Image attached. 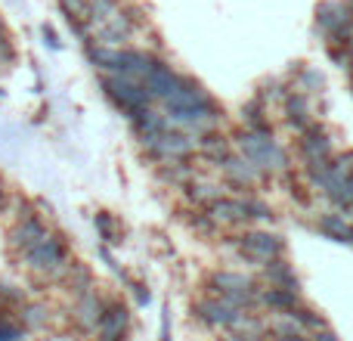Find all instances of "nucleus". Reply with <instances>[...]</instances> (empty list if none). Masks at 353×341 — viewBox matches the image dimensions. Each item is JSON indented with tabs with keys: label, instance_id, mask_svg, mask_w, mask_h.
<instances>
[{
	"label": "nucleus",
	"instance_id": "nucleus-1",
	"mask_svg": "<svg viewBox=\"0 0 353 341\" xmlns=\"http://www.w3.org/2000/svg\"><path fill=\"white\" fill-rule=\"evenodd\" d=\"M19 264H22L37 282H62L68 264H72L68 236L62 230H50V236L43 239L41 245H34L28 255L19 257Z\"/></svg>",
	"mask_w": 353,
	"mask_h": 341
},
{
	"label": "nucleus",
	"instance_id": "nucleus-2",
	"mask_svg": "<svg viewBox=\"0 0 353 341\" xmlns=\"http://www.w3.org/2000/svg\"><path fill=\"white\" fill-rule=\"evenodd\" d=\"M232 146L239 149V155L251 162L261 174H288V153L273 140V134H254V130H239L232 137Z\"/></svg>",
	"mask_w": 353,
	"mask_h": 341
},
{
	"label": "nucleus",
	"instance_id": "nucleus-3",
	"mask_svg": "<svg viewBox=\"0 0 353 341\" xmlns=\"http://www.w3.org/2000/svg\"><path fill=\"white\" fill-rule=\"evenodd\" d=\"M146 159H152L155 165H165V162H189L195 153H199V137L186 134L180 128H168L165 134L149 137V140H140Z\"/></svg>",
	"mask_w": 353,
	"mask_h": 341
},
{
	"label": "nucleus",
	"instance_id": "nucleus-4",
	"mask_svg": "<svg viewBox=\"0 0 353 341\" xmlns=\"http://www.w3.org/2000/svg\"><path fill=\"white\" fill-rule=\"evenodd\" d=\"M99 84H103L105 97L112 99V106H115L118 112H124L128 118L140 115L143 109H149V106L155 103V99L149 97V90L143 87V81L124 78V75H103Z\"/></svg>",
	"mask_w": 353,
	"mask_h": 341
},
{
	"label": "nucleus",
	"instance_id": "nucleus-5",
	"mask_svg": "<svg viewBox=\"0 0 353 341\" xmlns=\"http://www.w3.org/2000/svg\"><path fill=\"white\" fill-rule=\"evenodd\" d=\"M236 251L254 267H267L285 255V239L270 230H245L236 236Z\"/></svg>",
	"mask_w": 353,
	"mask_h": 341
},
{
	"label": "nucleus",
	"instance_id": "nucleus-6",
	"mask_svg": "<svg viewBox=\"0 0 353 341\" xmlns=\"http://www.w3.org/2000/svg\"><path fill=\"white\" fill-rule=\"evenodd\" d=\"M316 28L325 35L329 47H344L353 43V16L347 3H335V0H323L316 6Z\"/></svg>",
	"mask_w": 353,
	"mask_h": 341
},
{
	"label": "nucleus",
	"instance_id": "nucleus-7",
	"mask_svg": "<svg viewBox=\"0 0 353 341\" xmlns=\"http://www.w3.org/2000/svg\"><path fill=\"white\" fill-rule=\"evenodd\" d=\"M192 313L201 326H208V329H226V332L236 329V323L245 317V311L226 304V301L217 298V295H205V298H199L192 304Z\"/></svg>",
	"mask_w": 353,
	"mask_h": 341
},
{
	"label": "nucleus",
	"instance_id": "nucleus-8",
	"mask_svg": "<svg viewBox=\"0 0 353 341\" xmlns=\"http://www.w3.org/2000/svg\"><path fill=\"white\" fill-rule=\"evenodd\" d=\"M134 313L121 298H105L103 320L97 326V341H128Z\"/></svg>",
	"mask_w": 353,
	"mask_h": 341
},
{
	"label": "nucleus",
	"instance_id": "nucleus-9",
	"mask_svg": "<svg viewBox=\"0 0 353 341\" xmlns=\"http://www.w3.org/2000/svg\"><path fill=\"white\" fill-rule=\"evenodd\" d=\"M47 236H50V226L43 224V217H22L6 233V249H10V255L22 257V255H28L34 245H41Z\"/></svg>",
	"mask_w": 353,
	"mask_h": 341
},
{
	"label": "nucleus",
	"instance_id": "nucleus-10",
	"mask_svg": "<svg viewBox=\"0 0 353 341\" xmlns=\"http://www.w3.org/2000/svg\"><path fill=\"white\" fill-rule=\"evenodd\" d=\"M208 295H217V298H236V295H257V282L248 273H236V270H214L205 280Z\"/></svg>",
	"mask_w": 353,
	"mask_h": 341
},
{
	"label": "nucleus",
	"instance_id": "nucleus-11",
	"mask_svg": "<svg viewBox=\"0 0 353 341\" xmlns=\"http://www.w3.org/2000/svg\"><path fill=\"white\" fill-rule=\"evenodd\" d=\"M298 153L304 165H316V162H332L335 159V143L325 134L323 124H310L304 134H298Z\"/></svg>",
	"mask_w": 353,
	"mask_h": 341
},
{
	"label": "nucleus",
	"instance_id": "nucleus-12",
	"mask_svg": "<svg viewBox=\"0 0 353 341\" xmlns=\"http://www.w3.org/2000/svg\"><path fill=\"white\" fill-rule=\"evenodd\" d=\"M103 311H105V298L97 292V289L81 295V298H74V304H72L74 329H78L81 335H97V326H99V320H103Z\"/></svg>",
	"mask_w": 353,
	"mask_h": 341
},
{
	"label": "nucleus",
	"instance_id": "nucleus-13",
	"mask_svg": "<svg viewBox=\"0 0 353 341\" xmlns=\"http://www.w3.org/2000/svg\"><path fill=\"white\" fill-rule=\"evenodd\" d=\"M180 84H183V75L174 72V68L168 66V62H161V59L155 62L152 72L143 78V87L149 90V97H152L155 103H161V106H165L168 99H171L174 93L180 90Z\"/></svg>",
	"mask_w": 353,
	"mask_h": 341
},
{
	"label": "nucleus",
	"instance_id": "nucleus-14",
	"mask_svg": "<svg viewBox=\"0 0 353 341\" xmlns=\"http://www.w3.org/2000/svg\"><path fill=\"white\" fill-rule=\"evenodd\" d=\"M220 174H223V180L236 189H254L261 180H267V174H261L245 155H236V153L220 165Z\"/></svg>",
	"mask_w": 353,
	"mask_h": 341
},
{
	"label": "nucleus",
	"instance_id": "nucleus-15",
	"mask_svg": "<svg viewBox=\"0 0 353 341\" xmlns=\"http://www.w3.org/2000/svg\"><path fill=\"white\" fill-rule=\"evenodd\" d=\"M137 25H140L137 10H124L121 16L112 19L109 25H103V28L93 31V37H97V43H103V47H121L124 41H130V35L137 31Z\"/></svg>",
	"mask_w": 353,
	"mask_h": 341
},
{
	"label": "nucleus",
	"instance_id": "nucleus-16",
	"mask_svg": "<svg viewBox=\"0 0 353 341\" xmlns=\"http://www.w3.org/2000/svg\"><path fill=\"white\" fill-rule=\"evenodd\" d=\"M214 106L217 103H214L211 93H208L195 78H186V75H183L180 90L168 99L165 109H214Z\"/></svg>",
	"mask_w": 353,
	"mask_h": 341
},
{
	"label": "nucleus",
	"instance_id": "nucleus-17",
	"mask_svg": "<svg viewBox=\"0 0 353 341\" xmlns=\"http://www.w3.org/2000/svg\"><path fill=\"white\" fill-rule=\"evenodd\" d=\"M282 112H285V124L294 128L298 134H304L313 121V106H310V97L304 90H288L285 99H282Z\"/></svg>",
	"mask_w": 353,
	"mask_h": 341
},
{
	"label": "nucleus",
	"instance_id": "nucleus-18",
	"mask_svg": "<svg viewBox=\"0 0 353 341\" xmlns=\"http://www.w3.org/2000/svg\"><path fill=\"white\" fill-rule=\"evenodd\" d=\"M208 214L214 217V224H217V226H245V224H248V214H245L242 195H239V199L223 195V199H217L211 208H208Z\"/></svg>",
	"mask_w": 353,
	"mask_h": 341
},
{
	"label": "nucleus",
	"instance_id": "nucleus-19",
	"mask_svg": "<svg viewBox=\"0 0 353 341\" xmlns=\"http://www.w3.org/2000/svg\"><path fill=\"white\" fill-rule=\"evenodd\" d=\"M183 193H186V202H189V205H192V208H201V211H208L214 202L226 195V193H223V183L205 180V177H195V180L189 183Z\"/></svg>",
	"mask_w": 353,
	"mask_h": 341
},
{
	"label": "nucleus",
	"instance_id": "nucleus-20",
	"mask_svg": "<svg viewBox=\"0 0 353 341\" xmlns=\"http://www.w3.org/2000/svg\"><path fill=\"white\" fill-rule=\"evenodd\" d=\"M16 320L31 335V332H43L50 323H53V311H50L47 301H25V304L16 311Z\"/></svg>",
	"mask_w": 353,
	"mask_h": 341
},
{
	"label": "nucleus",
	"instance_id": "nucleus-21",
	"mask_svg": "<svg viewBox=\"0 0 353 341\" xmlns=\"http://www.w3.org/2000/svg\"><path fill=\"white\" fill-rule=\"evenodd\" d=\"M130 128H134L137 140H149V137L165 134V130L171 128V121H168L165 112H159L155 106H149V109H143L140 115L130 118Z\"/></svg>",
	"mask_w": 353,
	"mask_h": 341
},
{
	"label": "nucleus",
	"instance_id": "nucleus-22",
	"mask_svg": "<svg viewBox=\"0 0 353 341\" xmlns=\"http://www.w3.org/2000/svg\"><path fill=\"white\" fill-rule=\"evenodd\" d=\"M199 155H201V159H208L211 165L220 168L232 155V137L217 134V130H211V134H201L199 137Z\"/></svg>",
	"mask_w": 353,
	"mask_h": 341
},
{
	"label": "nucleus",
	"instance_id": "nucleus-23",
	"mask_svg": "<svg viewBox=\"0 0 353 341\" xmlns=\"http://www.w3.org/2000/svg\"><path fill=\"white\" fill-rule=\"evenodd\" d=\"M59 286L65 289V292L72 295V298H81V295L93 292V289H97V282H93V273H90V267H87V264L72 261V264H68V270H65V276H62Z\"/></svg>",
	"mask_w": 353,
	"mask_h": 341
},
{
	"label": "nucleus",
	"instance_id": "nucleus-24",
	"mask_svg": "<svg viewBox=\"0 0 353 341\" xmlns=\"http://www.w3.org/2000/svg\"><path fill=\"white\" fill-rule=\"evenodd\" d=\"M59 10L78 37H87L93 31L90 28V0H59Z\"/></svg>",
	"mask_w": 353,
	"mask_h": 341
},
{
	"label": "nucleus",
	"instance_id": "nucleus-25",
	"mask_svg": "<svg viewBox=\"0 0 353 341\" xmlns=\"http://www.w3.org/2000/svg\"><path fill=\"white\" fill-rule=\"evenodd\" d=\"M261 273H263V280H267V286L270 289H288V292H301V280H298V273L292 270V264L288 261H273V264H267V267H261Z\"/></svg>",
	"mask_w": 353,
	"mask_h": 341
},
{
	"label": "nucleus",
	"instance_id": "nucleus-26",
	"mask_svg": "<svg viewBox=\"0 0 353 341\" xmlns=\"http://www.w3.org/2000/svg\"><path fill=\"white\" fill-rule=\"evenodd\" d=\"M304 304L301 301V292H288V289H261V307L273 313H292Z\"/></svg>",
	"mask_w": 353,
	"mask_h": 341
},
{
	"label": "nucleus",
	"instance_id": "nucleus-27",
	"mask_svg": "<svg viewBox=\"0 0 353 341\" xmlns=\"http://www.w3.org/2000/svg\"><path fill=\"white\" fill-rule=\"evenodd\" d=\"M155 177H159L161 183H168V186H176V189H186L189 183L199 177V170H195L189 162H165V165L155 168Z\"/></svg>",
	"mask_w": 353,
	"mask_h": 341
},
{
	"label": "nucleus",
	"instance_id": "nucleus-28",
	"mask_svg": "<svg viewBox=\"0 0 353 341\" xmlns=\"http://www.w3.org/2000/svg\"><path fill=\"white\" fill-rule=\"evenodd\" d=\"M242 124H245V130H254V134H273V124H270L267 106H263L261 97L248 99L242 106Z\"/></svg>",
	"mask_w": 353,
	"mask_h": 341
},
{
	"label": "nucleus",
	"instance_id": "nucleus-29",
	"mask_svg": "<svg viewBox=\"0 0 353 341\" xmlns=\"http://www.w3.org/2000/svg\"><path fill=\"white\" fill-rule=\"evenodd\" d=\"M316 230L323 233L325 239H332V242H344L347 245L350 242V230H353V224L350 220H344L341 214H319V220H316Z\"/></svg>",
	"mask_w": 353,
	"mask_h": 341
},
{
	"label": "nucleus",
	"instance_id": "nucleus-30",
	"mask_svg": "<svg viewBox=\"0 0 353 341\" xmlns=\"http://www.w3.org/2000/svg\"><path fill=\"white\" fill-rule=\"evenodd\" d=\"M93 226H97V236L103 239V245H121V224H118V217L112 211H97L93 214Z\"/></svg>",
	"mask_w": 353,
	"mask_h": 341
},
{
	"label": "nucleus",
	"instance_id": "nucleus-31",
	"mask_svg": "<svg viewBox=\"0 0 353 341\" xmlns=\"http://www.w3.org/2000/svg\"><path fill=\"white\" fill-rule=\"evenodd\" d=\"M124 12L121 0H90V28H103L112 19H118Z\"/></svg>",
	"mask_w": 353,
	"mask_h": 341
},
{
	"label": "nucleus",
	"instance_id": "nucleus-32",
	"mask_svg": "<svg viewBox=\"0 0 353 341\" xmlns=\"http://www.w3.org/2000/svg\"><path fill=\"white\" fill-rule=\"evenodd\" d=\"M0 341H28V332L22 329V323L10 307H3V313H0Z\"/></svg>",
	"mask_w": 353,
	"mask_h": 341
},
{
	"label": "nucleus",
	"instance_id": "nucleus-33",
	"mask_svg": "<svg viewBox=\"0 0 353 341\" xmlns=\"http://www.w3.org/2000/svg\"><path fill=\"white\" fill-rule=\"evenodd\" d=\"M0 301H3V307H10V311H19V307L28 301V295H25V289L16 286V282L0 280Z\"/></svg>",
	"mask_w": 353,
	"mask_h": 341
},
{
	"label": "nucleus",
	"instance_id": "nucleus-34",
	"mask_svg": "<svg viewBox=\"0 0 353 341\" xmlns=\"http://www.w3.org/2000/svg\"><path fill=\"white\" fill-rule=\"evenodd\" d=\"M242 205H245V214H248V224L273 220V208H270L263 199H257V195H242Z\"/></svg>",
	"mask_w": 353,
	"mask_h": 341
},
{
	"label": "nucleus",
	"instance_id": "nucleus-35",
	"mask_svg": "<svg viewBox=\"0 0 353 341\" xmlns=\"http://www.w3.org/2000/svg\"><path fill=\"white\" fill-rule=\"evenodd\" d=\"M292 317L301 323V329L307 332V335H313V332H319V329H325V320L319 317L313 307H307V304H301L298 311H292Z\"/></svg>",
	"mask_w": 353,
	"mask_h": 341
},
{
	"label": "nucleus",
	"instance_id": "nucleus-36",
	"mask_svg": "<svg viewBox=\"0 0 353 341\" xmlns=\"http://www.w3.org/2000/svg\"><path fill=\"white\" fill-rule=\"evenodd\" d=\"M298 90H304L307 97H310V93H323L325 90V75L323 72H316V68H301V75H298Z\"/></svg>",
	"mask_w": 353,
	"mask_h": 341
},
{
	"label": "nucleus",
	"instance_id": "nucleus-37",
	"mask_svg": "<svg viewBox=\"0 0 353 341\" xmlns=\"http://www.w3.org/2000/svg\"><path fill=\"white\" fill-rule=\"evenodd\" d=\"M189 226H192V230H199L201 236H214V233L220 230L208 211H192V217H189Z\"/></svg>",
	"mask_w": 353,
	"mask_h": 341
},
{
	"label": "nucleus",
	"instance_id": "nucleus-38",
	"mask_svg": "<svg viewBox=\"0 0 353 341\" xmlns=\"http://www.w3.org/2000/svg\"><path fill=\"white\" fill-rule=\"evenodd\" d=\"M10 62H16V47L10 41V31H6L3 19H0V66H10Z\"/></svg>",
	"mask_w": 353,
	"mask_h": 341
},
{
	"label": "nucleus",
	"instance_id": "nucleus-39",
	"mask_svg": "<svg viewBox=\"0 0 353 341\" xmlns=\"http://www.w3.org/2000/svg\"><path fill=\"white\" fill-rule=\"evenodd\" d=\"M124 282H130V280H124ZM130 292H134L137 304H149V301H152V295H149V286H146V282H130Z\"/></svg>",
	"mask_w": 353,
	"mask_h": 341
},
{
	"label": "nucleus",
	"instance_id": "nucleus-40",
	"mask_svg": "<svg viewBox=\"0 0 353 341\" xmlns=\"http://www.w3.org/2000/svg\"><path fill=\"white\" fill-rule=\"evenodd\" d=\"M159 341H171V307H161V332H159Z\"/></svg>",
	"mask_w": 353,
	"mask_h": 341
},
{
	"label": "nucleus",
	"instance_id": "nucleus-41",
	"mask_svg": "<svg viewBox=\"0 0 353 341\" xmlns=\"http://www.w3.org/2000/svg\"><path fill=\"white\" fill-rule=\"evenodd\" d=\"M41 37H43V43H47L50 50H62V41H59V35H56L50 25H43L41 28Z\"/></svg>",
	"mask_w": 353,
	"mask_h": 341
},
{
	"label": "nucleus",
	"instance_id": "nucleus-42",
	"mask_svg": "<svg viewBox=\"0 0 353 341\" xmlns=\"http://www.w3.org/2000/svg\"><path fill=\"white\" fill-rule=\"evenodd\" d=\"M313 341H341L335 335V332L329 329V326H325V329H319V332H313Z\"/></svg>",
	"mask_w": 353,
	"mask_h": 341
},
{
	"label": "nucleus",
	"instance_id": "nucleus-43",
	"mask_svg": "<svg viewBox=\"0 0 353 341\" xmlns=\"http://www.w3.org/2000/svg\"><path fill=\"white\" fill-rule=\"evenodd\" d=\"M6 195H10V189H6V180L0 177V211H3V205H6Z\"/></svg>",
	"mask_w": 353,
	"mask_h": 341
},
{
	"label": "nucleus",
	"instance_id": "nucleus-44",
	"mask_svg": "<svg viewBox=\"0 0 353 341\" xmlns=\"http://www.w3.org/2000/svg\"><path fill=\"white\" fill-rule=\"evenodd\" d=\"M347 10H350V16H353V0H347Z\"/></svg>",
	"mask_w": 353,
	"mask_h": 341
},
{
	"label": "nucleus",
	"instance_id": "nucleus-45",
	"mask_svg": "<svg viewBox=\"0 0 353 341\" xmlns=\"http://www.w3.org/2000/svg\"><path fill=\"white\" fill-rule=\"evenodd\" d=\"M350 66H353V43H350Z\"/></svg>",
	"mask_w": 353,
	"mask_h": 341
},
{
	"label": "nucleus",
	"instance_id": "nucleus-46",
	"mask_svg": "<svg viewBox=\"0 0 353 341\" xmlns=\"http://www.w3.org/2000/svg\"><path fill=\"white\" fill-rule=\"evenodd\" d=\"M0 313H3V301H0Z\"/></svg>",
	"mask_w": 353,
	"mask_h": 341
},
{
	"label": "nucleus",
	"instance_id": "nucleus-47",
	"mask_svg": "<svg viewBox=\"0 0 353 341\" xmlns=\"http://www.w3.org/2000/svg\"><path fill=\"white\" fill-rule=\"evenodd\" d=\"M0 99H3V90H0Z\"/></svg>",
	"mask_w": 353,
	"mask_h": 341
}]
</instances>
